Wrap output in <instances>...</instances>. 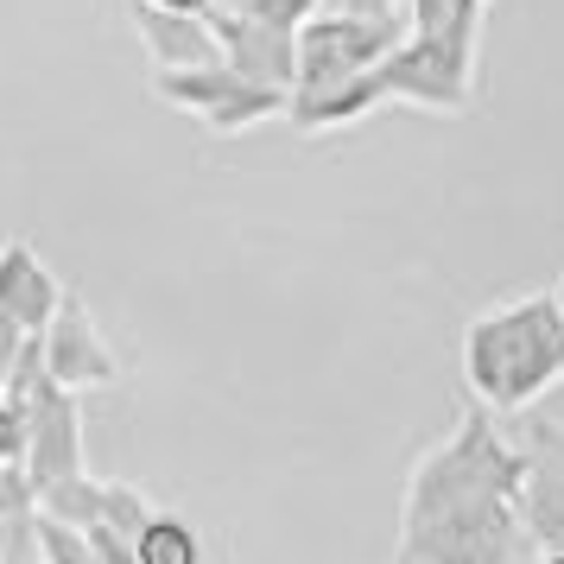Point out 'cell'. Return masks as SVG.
I'll return each instance as SVG.
<instances>
[{"instance_id":"cell-1","label":"cell","mask_w":564,"mask_h":564,"mask_svg":"<svg viewBox=\"0 0 564 564\" xmlns=\"http://www.w3.org/2000/svg\"><path fill=\"white\" fill-rule=\"evenodd\" d=\"M457 361L476 406H488L495 419L533 412L564 381V299L558 292H527L513 305L469 317Z\"/></svg>"},{"instance_id":"cell-2","label":"cell","mask_w":564,"mask_h":564,"mask_svg":"<svg viewBox=\"0 0 564 564\" xmlns=\"http://www.w3.org/2000/svg\"><path fill=\"white\" fill-rule=\"evenodd\" d=\"M476 45H482V32H406L381 57L387 102L425 108V115H463L476 96Z\"/></svg>"},{"instance_id":"cell-3","label":"cell","mask_w":564,"mask_h":564,"mask_svg":"<svg viewBox=\"0 0 564 564\" xmlns=\"http://www.w3.org/2000/svg\"><path fill=\"white\" fill-rule=\"evenodd\" d=\"M159 102L197 115L209 133H241L260 128V121H280L292 108V89H267V83H248L235 64H191V70H153Z\"/></svg>"},{"instance_id":"cell-4","label":"cell","mask_w":564,"mask_h":564,"mask_svg":"<svg viewBox=\"0 0 564 564\" xmlns=\"http://www.w3.org/2000/svg\"><path fill=\"white\" fill-rule=\"evenodd\" d=\"M406 39V20H361V13H311L299 26V89L292 96H317L336 83L375 70L393 45Z\"/></svg>"},{"instance_id":"cell-5","label":"cell","mask_w":564,"mask_h":564,"mask_svg":"<svg viewBox=\"0 0 564 564\" xmlns=\"http://www.w3.org/2000/svg\"><path fill=\"white\" fill-rule=\"evenodd\" d=\"M26 482L32 495H45L64 476H83V406L70 387H57L52 375L32 387L26 400Z\"/></svg>"},{"instance_id":"cell-6","label":"cell","mask_w":564,"mask_h":564,"mask_svg":"<svg viewBox=\"0 0 564 564\" xmlns=\"http://www.w3.org/2000/svg\"><path fill=\"white\" fill-rule=\"evenodd\" d=\"M209 20H216V39H223V64H235L248 83H267V89H299V32L292 26L260 20L241 0L209 7Z\"/></svg>"},{"instance_id":"cell-7","label":"cell","mask_w":564,"mask_h":564,"mask_svg":"<svg viewBox=\"0 0 564 564\" xmlns=\"http://www.w3.org/2000/svg\"><path fill=\"white\" fill-rule=\"evenodd\" d=\"M45 375L57 387H70V393H89V387H115L121 381V356H115V343L102 336V324L89 317L83 299L64 292V305L57 317L45 324Z\"/></svg>"},{"instance_id":"cell-8","label":"cell","mask_w":564,"mask_h":564,"mask_svg":"<svg viewBox=\"0 0 564 564\" xmlns=\"http://www.w3.org/2000/svg\"><path fill=\"white\" fill-rule=\"evenodd\" d=\"M520 527L533 539V552H564V432H552V425H533V437H527Z\"/></svg>"},{"instance_id":"cell-9","label":"cell","mask_w":564,"mask_h":564,"mask_svg":"<svg viewBox=\"0 0 564 564\" xmlns=\"http://www.w3.org/2000/svg\"><path fill=\"white\" fill-rule=\"evenodd\" d=\"M128 20L140 45L153 57V70H191V64H216L223 39L209 13H184V7H159V0H128Z\"/></svg>"},{"instance_id":"cell-10","label":"cell","mask_w":564,"mask_h":564,"mask_svg":"<svg viewBox=\"0 0 564 564\" xmlns=\"http://www.w3.org/2000/svg\"><path fill=\"white\" fill-rule=\"evenodd\" d=\"M57 305H64V285H57L52 267L32 254L20 235L0 241V311H7L20 330L45 336V324L57 317Z\"/></svg>"},{"instance_id":"cell-11","label":"cell","mask_w":564,"mask_h":564,"mask_svg":"<svg viewBox=\"0 0 564 564\" xmlns=\"http://www.w3.org/2000/svg\"><path fill=\"white\" fill-rule=\"evenodd\" d=\"M375 108H387L381 64H375V70H361V77H349V83H336V89L292 96L285 121H292L299 133H330V128H349V121H361V115H375Z\"/></svg>"},{"instance_id":"cell-12","label":"cell","mask_w":564,"mask_h":564,"mask_svg":"<svg viewBox=\"0 0 564 564\" xmlns=\"http://www.w3.org/2000/svg\"><path fill=\"white\" fill-rule=\"evenodd\" d=\"M133 564H204V539L184 513H153L133 539Z\"/></svg>"},{"instance_id":"cell-13","label":"cell","mask_w":564,"mask_h":564,"mask_svg":"<svg viewBox=\"0 0 564 564\" xmlns=\"http://www.w3.org/2000/svg\"><path fill=\"white\" fill-rule=\"evenodd\" d=\"M102 488L89 469L83 476H64V482H52L45 495H39V513H57V520H70V527H96L102 520Z\"/></svg>"},{"instance_id":"cell-14","label":"cell","mask_w":564,"mask_h":564,"mask_svg":"<svg viewBox=\"0 0 564 564\" xmlns=\"http://www.w3.org/2000/svg\"><path fill=\"white\" fill-rule=\"evenodd\" d=\"M32 539H39V558L45 564H102L96 545H89V533L70 527V520H57V513H39L32 520Z\"/></svg>"},{"instance_id":"cell-15","label":"cell","mask_w":564,"mask_h":564,"mask_svg":"<svg viewBox=\"0 0 564 564\" xmlns=\"http://www.w3.org/2000/svg\"><path fill=\"white\" fill-rule=\"evenodd\" d=\"M153 513H159V508H153V501H147L133 482H108V488H102V520H108V527H121L128 539H140V527H147Z\"/></svg>"},{"instance_id":"cell-16","label":"cell","mask_w":564,"mask_h":564,"mask_svg":"<svg viewBox=\"0 0 564 564\" xmlns=\"http://www.w3.org/2000/svg\"><path fill=\"white\" fill-rule=\"evenodd\" d=\"M26 406H20V400H7V393H0V463H20L26 457Z\"/></svg>"},{"instance_id":"cell-17","label":"cell","mask_w":564,"mask_h":564,"mask_svg":"<svg viewBox=\"0 0 564 564\" xmlns=\"http://www.w3.org/2000/svg\"><path fill=\"white\" fill-rule=\"evenodd\" d=\"M248 13H260V20H273V26H305L311 13H324V0H241Z\"/></svg>"},{"instance_id":"cell-18","label":"cell","mask_w":564,"mask_h":564,"mask_svg":"<svg viewBox=\"0 0 564 564\" xmlns=\"http://www.w3.org/2000/svg\"><path fill=\"white\" fill-rule=\"evenodd\" d=\"M83 533H89V545H96V558L102 564H133V539L121 533V527L96 520V527H83Z\"/></svg>"},{"instance_id":"cell-19","label":"cell","mask_w":564,"mask_h":564,"mask_svg":"<svg viewBox=\"0 0 564 564\" xmlns=\"http://www.w3.org/2000/svg\"><path fill=\"white\" fill-rule=\"evenodd\" d=\"M32 330H20L7 311H0V393H7V381H13V368H20V356H26Z\"/></svg>"},{"instance_id":"cell-20","label":"cell","mask_w":564,"mask_h":564,"mask_svg":"<svg viewBox=\"0 0 564 564\" xmlns=\"http://www.w3.org/2000/svg\"><path fill=\"white\" fill-rule=\"evenodd\" d=\"M330 13H361V20H406V0H324Z\"/></svg>"},{"instance_id":"cell-21","label":"cell","mask_w":564,"mask_h":564,"mask_svg":"<svg viewBox=\"0 0 564 564\" xmlns=\"http://www.w3.org/2000/svg\"><path fill=\"white\" fill-rule=\"evenodd\" d=\"M26 501H39V495H32V482H20V476H13V463H0V513H20Z\"/></svg>"},{"instance_id":"cell-22","label":"cell","mask_w":564,"mask_h":564,"mask_svg":"<svg viewBox=\"0 0 564 564\" xmlns=\"http://www.w3.org/2000/svg\"><path fill=\"white\" fill-rule=\"evenodd\" d=\"M159 7H184V13H209L216 0H159Z\"/></svg>"},{"instance_id":"cell-23","label":"cell","mask_w":564,"mask_h":564,"mask_svg":"<svg viewBox=\"0 0 564 564\" xmlns=\"http://www.w3.org/2000/svg\"><path fill=\"white\" fill-rule=\"evenodd\" d=\"M558 299H564V280H558Z\"/></svg>"}]
</instances>
